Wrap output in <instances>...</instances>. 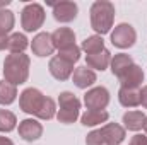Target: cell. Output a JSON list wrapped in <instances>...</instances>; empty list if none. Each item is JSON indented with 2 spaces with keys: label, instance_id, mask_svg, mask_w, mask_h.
<instances>
[{
  "label": "cell",
  "instance_id": "6da1fadb",
  "mask_svg": "<svg viewBox=\"0 0 147 145\" xmlns=\"http://www.w3.org/2000/svg\"><path fill=\"white\" fill-rule=\"evenodd\" d=\"M19 104H21V109L28 114H34L41 119H51L55 116V111H57V106H55V101L43 96L38 89H26L22 94H21V99H19Z\"/></svg>",
  "mask_w": 147,
  "mask_h": 145
},
{
  "label": "cell",
  "instance_id": "7a4b0ae2",
  "mask_svg": "<svg viewBox=\"0 0 147 145\" xmlns=\"http://www.w3.org/2000/svg\"><path fill=\"white\" fill-rule=\"evenodd\" d=\"M3 77L12 85L24 84L29 77V56L24 53H10L3 62Z\"/></svg>",
  "mask_w": 147,
  "mask_h": 145
},
{
  "label": "cell",
  "instance_id": "3957f363",
  "mask_svg": "<svg viewBox=\"0 0 147 145\" xmlns=\"http://www.w3.org/2000/svg\"><path fill=\"white\" fill-rule=\"evenodd\" d=\"M115 19V5L106 0H98L91 7V26L96 33L106 34L113 28Z\"/></svg>",
  "mask_w": 147,
  "mask_h": 145
},
{
  "label": "cell",
  "instance_id": "277c9868",
  "mask_svg": "<svg viewBox=\"0 0 147 145\" xmlns=\"http://www.w3.org/2000/svg\"><path fill=\"white\" fill-rule=\"evenodd\" d=\"M123 140L125 130L116 123H108L103 128L91 132L86 138V145H120Z\"/></svg>",
  "mask_w": 147,
  "mask_h": 145
},
{
  "label": "cell",
  "instance_id": "5b68a950",
  "mask_svg": "<svg viewBox=\"0 0 147 145\" xmlns=\"http://www.w3.org/2000/svg\"><path fill=\"white\" fill-rule=\"evenodd\" d=\"M58 121L60 123H74L79 118V109H80V101L75 97V94L72 92H62L58 96Z\"/></svg>",
  "mask_w": 147,
  "mask_h": 145
},
{
  "label": "cell",
  "instance_id": "8992f818",
  "mask_svg": "<svg viewBox=\"0 0 147 145\" xmlns=\"http://www.w3.org/2000/svg\"><path fill=\"white\" fill-rule=\"evenodd\" d=\"M21 22L24 31L33 33L39 29L45 22V9L39 3H28L22 9V15H21Z\"/></svg>",
  "mask_w": 147,
  "mask_h": 145
},
{
  "label": "cell",
  "instance_id": "52a82bcc",
  "mask_svg": "<svg viewBox=\"0 0 147 145\" xmlns=\"http://www.w3.org/2000/svg\"><path fill=\"white\" fill-rule=\"evenodd\" d=\"M137 39V34H135V29L130 26V24H118L115 28V31L111 33V43L118 48H130L134 46Z\"/></svg>",
  "mask_w": 147,
  "mask_h": 145
},
{
  "label": "cell",
  "instance_id": "ba28073f",
  "mask_svg": "<svg viewBox=\"0 0 147 145\" xmlns=\"http://www.w3.org/2000/svg\"><path fill=\"white\" fill-rule=\"evenodd\" d=\"M84 103L91 111H105L110 103V92L105 87H94L84 96Z\"/></svg>",
  "mask_w": 147,
  "mask_h": 145
},
{
  "label": "cell",
  "instance_id": "9c48e42d",
  "mask_svg": "<svg viewBox=\"0 0 147 145\" xmlns=\"http://www.w3.org/2000/svg\"><path fill=\"white\" fill-rule=\"evenodd\" d=\"M77 3L74 2H58L53 3V15L58 22H70L77 17Z\"/></svg>",
  "mask_w": 147,
  "mask_h": 145
},
{
  "label": "cell",
  "instance_id": "30bf717a",
  "mask_svg": "<svg viewBox=\"0 0 147 145\" xmlns=\"http://www.w3.org/2000/svg\"><path fill=\"white\" fill-rule=\"evenodd\" d=\"M48 68H50V73H51L57 80H67L74 72V63L65 62V60L60 58V56H55V58L50 60Z\"/></svg>",
  "mask_w": 147,
  "mask_h": 145
},
{
  "label": "cell",
  "instance_id": "8fae6325",
  "mask_svg": "<svg viewBox=\"0 0 147 145\" xmlns=\"http://www.w3.org/2000/svg\"><path fill=\"white\" fill-rule=\"evenodd\" d=\"M51 41H53V46L58 51H62V50L75 46V34H74L72 29H69V28H58L51 34Z\"/></svg>",
  "mask_w": 147,
  "mask_h": 145
},
{
  "label": "cell",
  "instance_id": "7c38bea8",
  "mask_svg": "<svg viewBox=\"0 0 147 145\" xmlns=\"http://www.w3.org/2000/svg\"><path fill=\"white\" fill-rule=\"evenodd\" d=\"M121 80V87H127V89H139L144 82V72L139 65H132L127 72L120 77Z\"/></svg>",
  "mask_w": 147,
  "mask_h": 145
},
{
  "label": "cell",
  "instance_id": "4fadbf2b",
  "mask_svg": "<svg viewBox=\"0 0 147 145\" xmlns=\"http://www.w3.org/2000/svg\"><path fill=\"white\" fill-rule=\"evenodd\" d=\"M19 135L24 140H28V142H34L43 135V126H41V123H38L36 119H31V118L24 119L19 125Z\"/></svg>",
  "mask_w": 147,
  "mask_h": 145
},
{
  "label": "cell",
  "instance_id": "5bb4252c",
  "mask_svg": "<svg viewBox=\"0 0 147 145\" xmlns=\"http://www.w3.org/2000/svg\"><path fill=\"white\" fill-rule=\"evenodd\" d=\"M33 53L36 56H48L53 53L55 46H53V41H51V34L48 33H39L34 39H33Z\"/></svg>",
  "mask_w": 147,
  "mask_h": 145
},
{
  "label": "cell",
  "instance_id": "9a60e30c",
  "mask_svg": "<svg viewBox=\"0 0 147 145\" xmlns=\"http://www.w3.org/2000/svg\"><path fill=\"white\" fill-rule=\"evenodd\" d=\"M74 84L79 87V89H87L89 85H92L96 82V73L92 72L91 68L87 67H77L74 70Z\"/></svg>",
  "mask_w": 147,
  "mask_h": 145
},
{
  "label": "cell",
  "instance_id": "2e32d148",
  "mask_svg": "<svg viewBox=\"0 0 147 145\" xmlns=\"http://www.w3.org/2000/svg\"><path fill=\"white\" fill-rule=\"evenodd\" d=\"M86 62H87V67H89V68H94V70H105V68L111 63V53L108 51V50H103V51H99V53L87 55Z\"/></svg>",
  "mask_w": 147,
  "mask_h": 145
},
{
  "label": "cell",
  "instance_id": "e0dca14e",
  "mask_svg": "<svg viewBox=\"0 0 147 145\" xmlns=\"http://www.w3.org/2000/svg\"><path fill=\"white\" fill-rule=\"evenodd\" d=\"M118 99L121 103V106L125 108H135L140 104V91L139 89H127L121 87L118 92Z\"/></svg>",
  "mask_w": 147,
  "mask_h": 145
},
{
  "label": "cell",
  "instance_id": "ac0fdd59",
  "mask_svg": "<svg viewBox=\"0 0 147 145\" xmlns=\"http://www.w3.org/2000/svg\"><path fill=\"white\" fill-rule=\"evenodd\" d=\"M123 123L128 130L132 132H139L144 128V123H146V114L142 111H128L123 114Z\"/></svg>",
  "mask_w": 147,
  "mask_h": 145
},
{
  "label": "cell",
  "instance_id": "d6986e66",
  "mask_svg": "<svg viewBox=\"0 0 147 145\" xmlns=\"http://www.w3.org/2000/svg\"><path fill=\"white\" fill-rule=\"evenodd\" d=\"M132 65H134L132 58L128 55H125V53L115 55V58H111V72H113V75H116L118 79L127 72Z\"/></svg>",
  "mask_w": 147,
  "mask_h": 145
},
{
  "label": "cell",
  "instance_id": "ffe728a7",
  "mask_svg": "<svg viewBox=\"0 0 147 145\" xmlns=\"http://www.w3.org/2000/svg\"><path fill=\"white\" fill-rule=\"evenodd\" d=\"M80 121L84 126H96V125H101V123H106L108 121V113L106 111H86L82 116H80Z\"/></svg>",
  "mask_w": 147,
  "mask_h": 145
},
{
  "label": "cell",
  "instance_id": "44dd1931",
  "mask_svg": "<svg viewBox=\"0 0 147 145\" xmlns=\"http://www.w3.org/2000/svg\"><path fill=\"white\" fill-rule=\"evenodd\" d=\"M17 97V89L16 85L9 84V82H0V104H12Z\"/></svg>",
  "mask_w": 147,
  "mask_h": 145
},
{
  "label": "cell",
  "instance_id": "7402d4cb",
  "mask_svg": "<svg viewBox=\"0 0 147 145\" xmlns=\"http://www.w3.org/2000/svg\"><path fill=\"white\" fill-rule=\"evenodd\" d=\"M82 50L87 53V55H94V53H99L105 50V41L101 36H89L87 39H84L82 43Z\"/></svg>",
  "mask_w": 147,
  "mask_h": 145
},
{
  "label": "cell",
  "instance_id": "603a6c76",
  "mask_svg": "<svg viewBox=\"0 0 147 145\" xmlns=\"http://www.w3.org/2000/svg\"><path fill=\"white\" fill-rule=\"evenodd\" d=\"M7 48L12 51V53H22L26 48H28V38L21 33H14L12 36L9 38V44Z\"/></svg>",
  "mask_w": 147,
  "mask_h": 145
},
{
  "label": "cell",
  "instance_id": "cb8c5ba5",
  "mask_svg": "<svg viewBox=\"0 0 147 145\" xmlns=\"http://www.w3.org/2000/svg\"><path fill=\"white\" fill-rule=\"evenodd\" d=\"M16 123H17V119H16L14 113H10L7 109H0V132H3V133L12 132L16 128Z\"/></svg>",
  "mask_w": 147,
  "mask_h": 145
},
{
  "label": "cell",
  "instance_id": "d4e9b609",
  "mask_svg": "<svg viewBox=\"0 0 147 145\" xmlns=\"http://www.w3.org/2000/svg\"><path fill=\"white\" fill-rule=\"evenodd\" d=\"M14 28V14L10 10H0V36H7Z\"/></svg>",
  "mask_w": 147,
  "mask_h": 145
},
{
  "label": "cell",
  "instance_id": "484cf974",
  "mask_svg": "<svg viewBox=\"0 0 147 145\" xmlns=\"http://www.w3.org/2000/svg\"><path fill=\"white\" fill-rule=\"evenodd\" d=\"M58 56H60V58H63V60H65V62H69V63H75V62L80 58V50H79L77 46H72V48L62 50V51L58 53Z\"/></svg>",
  "mask_w": 147,
  "mask_h": 145
},
{
  "label": "cell",
  "instance_id": "4316f807",
  "mask_svg": "<svg viewBox=\"0 0 147 145\" xmlns=\"http://www.w3.org/2000/svg\"><path fill=\"white\" fill-rule=\"evenodd\" d=\"M128 145H147V137H144V135H135L130 140Z\"/></svg>",
  "mask_w": 147,
  "mask_h": 145
},
{
  "label": "cell",
  "instance_id": "83f0119b",
  "mask_svg": "<svg viewBox=\"0 0 147 145\" xmlns=\"http://www.w3.org/2000/svg\"><path fill=\"white\" fill-rule=\"evenodd\" d=\"M140 104L144 108H147V85L142 87V91H140Z\"/></svg>",
  "mask_w": 147,
  "mask_h": 145
},
{
  "label": "cell",
  "instance_id": "f1b7e54d",
  "mask_svg": "<svg viewBox=\"0 0 147 145\" xmlns=\"http://www.w3.org/2000/svg\"><path fill=\"white\" fill-rule=\"evenodd\" d=\"M9 44V38L7 36H0V50H5Z\"/></svg>",
  "mask_w": 147,
  "mask_h": 145
},
{
  "label": "cell",
  "instance_id": "f546056e",
  "mask_svg": "<svg viewBox=\"0 0 147 145\" xmlns=\"http://www.w3.org/2000/svg\"><path fill=\"white\" fill-rule=\"evenodd\" d=\"M0 145H14L12 140H9L7 137H0Z\"/></svg>",
  "mask_w": 147,
  "mask_h": 145
},
{
  "label": "cell",
  "instance_id": "4dcf8cb0",
  "mask_svg": "<svg viewBox=\"0 0 147 145\" xmlns=\"http://www.w3.org/2000/svg\"><path fill=\"white\" fill-rule=\"evenodd\" d=\"M9 3H10L9 0H2V2H0V7H5V5H9Z\"/></svg>",
  "mask_w": 147,
  "mask_h": 145
},
{
  "label": "cell",
  "instance_id": "1f68e13d",
  "mask_svg": "<svg viewBox=\"0 0 147 145\" xmlns=\"http://www.w3.org/2000/svg\"><path fill=\"white\" fill-rule=\"evenodd\" d=\"M144 130H146V133H147V118H146V123H144Z\"/></svg>",
  "mask_w": 147,
  "mask_h": 145
}]
</instances>
